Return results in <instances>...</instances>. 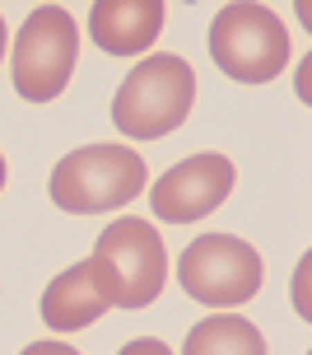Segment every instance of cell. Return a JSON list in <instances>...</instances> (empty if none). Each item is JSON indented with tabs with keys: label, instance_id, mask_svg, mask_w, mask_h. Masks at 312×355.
Masks as SVG:
<instances>
[{
	"label": "cell",
	"instance_id": "obj_7",
	"mask_svg": "<svg viewBox=\"0 0 312 355\" xmlns=\"http://www.w3.org/2000/svg\"><path fill=\"white\" fill-rule=\"evenodd\" d=\"M228 192H233V164L224 155H191L149 187V206L168 225H191L214 206H224Z\"/></svg>",
	"mask_w": 312,
	"mask_h": 355
},
{
	"label": "cell",
	"instance_id": "obj_10",
	"mask_svg": "<svg viewBox=\"0 0 312 355\" xmlns=\"http://www.w3.org/2000/svg\"><path fill=\"white\" fill-rule=\"evenodd\" d=\"M182 355H266V337L252 318L238 313H214L201 318L182 341Z\"/></svg>",
	"mask_w": 312,
	"mask_h": 355
},
{
	"label": "cell",
	"instance_id": "obj_6",
	"mask_svg": "<svg viewBox=\"0 0 312 355\" xmlns=\"http://www.w3.org/2000/svg\"><path fill=\"white\" fill-rule=\"evenodd\" d=\"M261 266L257 248L233 239V234H201L196 243H187L182 262H177V281L196 304L210 309H238L261 290Z\"/></svg>",
	"mask_w": 312,
	"mask_h": 355
},
{
	"label": "cell",
	"instance_id": "obj_4",
	"mask_svg": "<svg viewBox=\"0 0 312 355\" xmlns=\"http://www.w3.org/2000/svg\"><path fill=\"white\" fill-rule=\"evenodd\" d=\"M210 56L228 80L270 85L289 66V28L266 5H224L210 19Z\"/></svg>",
	"mask_w": 312,
	"mask_h": 355
},
{
	"label": "cell",
	"instance_id": "obj_2",
	"mask_svg": "<svg viewBox=\"0 0 312 355\" xmlns=\"http://www.w3.org/2000/svg\"><path fill=\"white\" fill-rule=\"evenodd\" d=\"M191 103H196V71L187 66V56L158 52L145 56L122 80L112 98V122L131 141H158L187 122Z\"/></svg>",
	"mask_w": 312,
	"mask_h": 355
},
{
	"label": "cell",
	"instance_id": "obj_8",
	"mask_svg": "<svg viewBox=\"0 0 312 355\" xmlns=\"http://www.w3.org/2000/svg\"><path fill=\"white\" fill-rule=\"evenodd\" d=\"M163 15L158 0H98L89 10V37L107 56H145L163 33Z\"/></svg>",
	"mask_w": 312,
	"mask_h": 355
},
{
	"label": "cell",
	"instance_id": "obj_5",
	"mask_svg": "<svg viewBox=\"0 0 312 355\" xmlns=\"http://www.w3.org/2000/svg\"><path fill=\"white\" fill-rule=\"evenodd\" d=\"M75 56H80V28H75L70 10L37 5L15 37L10 80L28 103H52L75 75Z\"/></svg>",
	"mask_w": 312,
	"mask_h": 355
},
{
	"label": "cell",
	"instance_id": "obj_11",
	"mask_svg": "<svg viewBox=\"0 0 312 355\" xmlns=\"http://www.w3.org/2000/svg\"><path fill=\"white\" fill-rule=\"evenodd\" d=\"M122 355H173V351H168L163 341H154V337H140V341H126Z\"/></svg>",
	"mask_w": 312,
	"mask_h": 355
},
{
	"label": "cell",
	"instance_id": "obj_15",
	"mask_svg": "<svg viewBox=\"0 0 312 355\" xmlns=\"http://www.w3.org/2000/svg\"><path fill=\"white\" fill-rule=\"evenodd\" d=\"M0 187H5V155H0Z\"/></svg>",
	"mask_w": 312,
	"mask_h": 355
},
{
	"label": "cell",
	"instance_id": "obj_12",
	"mask_svg": "<svg viewBox=\"0 0 312 355\" xmlns=\"http://www.w3.org/2000/svg\"><path fill=\"white\" fill-rule=\"evenodd\" d=\"M294 300H298V313L308 318V257L298 262V276H294Z\"/></svg>",
	"mask_w": 312,
	"mask_h": 355
},
{
	"label": "cell",
	"instance_id": "obj_13",
	"mask_svg": "<svg viewBox=\"0 0 312 355\" xmlns=\"http://www.w3.org/2000/svg\"><path fill=\"white\" fill-rule=\"evenodd\" d=\"M24 355H80L75 346H66V341H33Z\"/></svg>",
	"mask_w": 312,
	"mask_h": 355
},
{
	"label": "cell",
	"instance_id": "obj_9",
	"mask_svg": "<svg viewBox=\"0 0 312 355\" xmlns=\"http://www.w3.org/2000/svg\"><path fill=\"white\" fill-rule=\"evenodd\" d=\"M103 313H107V300L98 295V285L89 276V262H75L70 271H61L42 295V322L52 332H80Z\"/></svg>",
	"mask_w": 312,
	"mask_h": 355
},
{
	"label": "cell",
	"instance_id": "obj_1",
	"mask_svg": "<svg viewBox=\"0 0 312 355\" xmlns=\"http://www.w3.org/2000/svg\"><path fill=\"white\" fill-rule=\"evenodd\" d=\"M89 276L98 285L107 309H145L158 300V290L168 281V252L154 225H145L140 215L112 220L89 257Z\"/></svg>",
	"mask_w": 312,
	"mask_h": 355
},
{
	"label": "cell",
	"instance_id": "obj_3",
	"mask_svg": "<svg viewBox=\"0 0 312 355\" xmlns=\"http://www.w3.org/2000/svg\"><path fill=\"white\" fill-rule=\"evenodd\" d=\"M47 192L61 211L75 215L117 211L145 192V159L126 145H84L52 168Z\"/></svg>",
	"mask_w": 312,
	"mask_h": 355
},
{
	"label": "cell",
	"instance_id": "obj_14",
	"mask_svg": "<svg viewBox=\"0 0 312 355\" xmlns=\"http://www.w3.org/2000/svg\"><path fill=\"white\" fill-rule=\"evenodd\" d=\"M5 42H10V37H5V15H0V61H5Z\"/></svg>",
	"mask_w": 312,
	"mask_h": 355
}]
</instances>
